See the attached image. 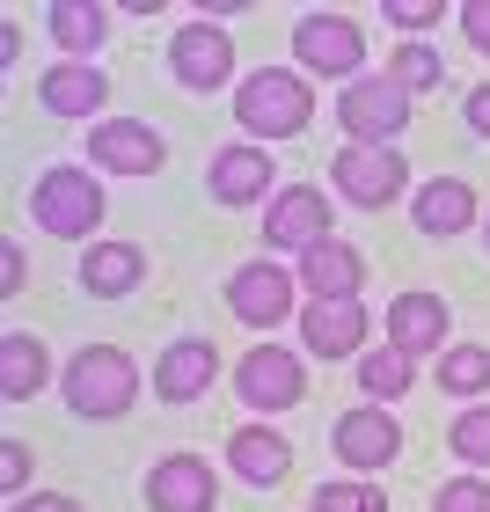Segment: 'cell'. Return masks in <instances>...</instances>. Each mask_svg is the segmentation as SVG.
<instances>
[{
	"label": "cell",
	"instance_id": "d6986e66",
	"mask_svg": "<svg viewBox=\"0 0 490 512\" xmlns=\"http://www.w3.org/2000/svg\"><path fill=\"white\" fill-rule=\"evenodd\" d=\"M37 103L59 110V118H96L110 103V81H103V66H88V59H59L52 74L37 81Z\"/></svg>",
	"mask_w": 490,
	"mask_h": 512
},
{
	"label": "cell",
	"instance_id": "d6a6232c",
	"mask_svg": "<svg viewBox=\"0 0 490 512\" xmlns=\"http://www.w3.org/2000/svg\"><path fill=\"white\" fill-rule=\"evenodd\" d=\"M22 476H30V447H22V439H0V483L22 491Z\"/></svg>",
	"mask_w": 490,
	"mask_h": 512
},
{
	"label": "cell",
	"instance_id": "d590c367",
	"mask_svg": "<svg viewBox=\"0 0 490 512\" xmlns=\"http://www.w3.org/2000/svg\"><path fill=\"white\" fill-rule=\"evenodd\" d=\"M469 125H476V132L490 139V81H483V88H476V96H469Z\"/></svg>",
	"mask_w": 490,
	"mask_h": 512
},
{
	"label": "cell",
	"instance_id": "cb8c5ba5",
	"mask_svg": "<svg viewBox=\"0 0 490 512\" xmlns=\"http://www.w3.org/2000/svg\"><path fill=\"white\" fill-rule=\"evenodd\" d=\"M44 22H52V44L66 59L96 66V44L110 37V8H96V0H52V15H44Z\"/></svg>",
	"mask_w": 490,
	"mask_h": 512
},
{
	"label": "cell",
	"instance_id": "3957f363",
	"mask_svg": "<svg viewBox=\"0 0 490 512\" xmlns=\"http://www.w3.org/2000/svg\"><path fill=\"white\" fill-rule=\"evenodd\" d=\"M30 220L59 242H88L103 227V183L88 169H74V161H52V169L37 176V191H30Z\"/></svg>",
	"mask_w": 490,
	"mask_h": 512
},
{
	"label": "cell",
	"instance_id": "e0dca14e",
	"mask_svg": "<svg viewBox=\"0 0 490 512\" xmlns=\"http://www.w3.org/2000/svg\"><path fill=\"white\" fill-rule=\"evenodd\" d=\"M300 286H308V300H359V286H366V256L352 249V242H315L308 256H300Z\"/></svg>",
	"mask_w": 490,
	"mask_h": 512
},
{
	"label": "cell",
	"instance_id": "7a4b0ae2",
	"mask_svg": "<svg viewBox=\"0 0 490 512\" xmlns=\"http://www.w3.org/2000/svg\"><path fill=\"white\" fill-rule=\"evenodd\" d=\"M59 395L74 403V417H125L139 395V366L118 344H81L59 374Z\"/></svg>",
	"mask_w": 490,
	"mask_h": 512
},
{
	"label": "cell",
	"instance_id": "4316f807",
	"mask_svg": "<svg viewBox=\"0 0 490 512\" xmlns=\"http://www.w3.org/2000/svg\"><path fill=\"white\" fill-rule=\"evenodd\" d=\"M388 74H395L403 96H417V88H439V81H447V66H439L432 44H395V66H388Z\"/></svg>",
	"mask_w": 490,
	"mask_h": 512
},
{
	"label": "cell",
	"instance_id": "30bf717a",
	"mask_svg": "<svg viewBox=\"0 0 490 512\" xmlns=\"http://www.w3.org/2000/svg\"><path fill=\"white\" fill-rule=\"evenodd\" d=\"M169 66L191 96H213V88L235 81V44H227L220 22H183L176 44H169Z\"/></svg>",
	"mask_w": 490,
	"mask_h": 512
},
{
	"label": "cell",
	"instance_id": "d4e9b609",
	"mask_svg": "<svg viewBox=\"0 0 490 512\" xmlns=\"http://www.w3.org/2000/svg\"><path fill=\"white\" fill-rule=\"evenodd\" d=\"M410 381H417V359L403 352V344L359 352V395H373V403H395V395H410Z\"/></svg>",
	"mask_w": 490,
	"mask_h": 512
},
{
	"label": "cell",
	"instance_id": "e575fe53",
	"mask_svg": "<svg viewBox=\"0 0 490 512\" xmlns=\"http://www.w3.org/2000/svg\"><path fill=\"white\" fill-rule=\"evenodd\" d=\"M15 512H81V505L59 498V491H30V498H15Z\"/></svg>",
	"mask_w": 490,
	"mask_h": 512
},
{
	"label": "cell",
	"instance_id": "277c9868",
	"mask_svg": "<svg viewBox=\"0 0 490 512\" xmlns=\"http://www.w3.org/2000/svg\"><path fill=\"white\" fill-rule=\"evenodd\" d=\"M337 125H344V147H395L410 125V96L395 88V74H359L337 96Z\"/></svg>",
	"mask_w": 490,
	"mask_h": 512
},
{
	"label": "cell",
	"instance_id": "f546056e",
	"mask_svg": "<svg viewBox=\"0 0 490 512\" xmlns=\"http://www.w3.org/2000/svg\"><path fill=\"white\" fill-rule=\"evenodd\" d=\"M432 512H490V483L483 476H454L432 491Z\"/></svg>",
	"mask_w": 490,
	"mask_h": 512
},
{
	"label": "cell",
	"instance_id": "6da1fadb",
	"mask_svg": "<svg viewBox=\"0 0 490 512\" xmlns=\"http://www.w3.org/2000/svg\"><path fill=\"white\" fill-rule=\"evenodd\" d=\"M235 118H242V132L256 147L293 139L315 118V88H308V74H293V66H256V74L235 88Z\"/></svg>",
	"mask_w": 490,
	"mask_h": 512
},
{
	"label": "cell",
	"instance_id": "5b68a950",
	"mask_svg": "<svg viewBox=\"0 0 490 512\" xmlns=\"http://www.w3.org/2000/svg\"><path fill=\"white\" fill-rule=\"evenodd\" d=\"M293 59H300V74H322V81H344L352 88L366 74V37H359V22L352 15H300L293 22Z\"/></svg>",
	"mask_w": 490,
	"mask_h": 512
},
{
	"label": "cell",
	"instance_id": "484cf974",
	"mask_svg": "<svg viewBox=\"0 0 490 512\" xmlns=\"http://www.w3.org/2000/svg\"><path fill=\"white\" fill-rule=\"evenodd\" d=\"M490 388V352L483 344H447L439 352V395H483Z\"/></svg>",
	"mask_w": 490,
	"mask_h": 512
},
{
	"label": "cell",
	"instance_id": "52a82bcc",
	"mask_svg": "<svg viewBox=\"0 0 490 512\" xmlns=\"http://www.w3.org/2000/svg\"><path fill=\"white\" fill-rule=\"evenodd\" d=\"M330 447H337V461L352 476H373V469H388V461L403 454V425H395L388 403H359V410H344L330 425Z\"/></svg>",
	"mask_w": 490,
	"mask_h": 512
},
{
	"label": "cell",
	"instance_id": "8fae6325",
	"mask_svg": "<svg viewBox=\"0 0 490 512\" xmlns=\"http://www.w3.org/2000/svg\"><path fill=\"white\" fill-rule=\"evenodd\" d=\"M271 176H278V161H271V147H256V139H235V147H220L205 161V191L220 205H271L278 198Z\"/></svg>",
	"mask_w": 490,
	"mask_h": 512
},
{
	"label": "cell",
	"instance_id": "83f0119b",
	"mask_svg": "<svg viewBox=\"0 0 490 512\" xmlns=\"http://www.w3.org/2000/svg\"><path fill=\"white\" fill-rule=\"evenodd\" d=\"M315 512H388V491L366 476H344V483H322L315 491Z\"/></svg>",
	"mask_w": 490,
	"mask_h": 512
},
{
	"label": "cell",
	"instance_id": "ffe728a7",
	"mask_svg": "<svg viewBox=\"0 0 490 512\" xmlns=\"http://www.w3.org/2000/svg\"><path fill=\"white\" fill-rule=\"evenodd\" d=\"M52 381V352L30 330H0V403H30Z\"/></svg>",
	"mask_w": 490,
	"mask_h": 512
},
{
	"label": "cell",
	"instance_id": "7402d4cb",
	"mask_svg": "<svg viewBox=\"0 0 490 512\" xmlns=\"http://www.w3.org/2000/svg\"><path fill=\"white\" fill-rule=\"evenodd\" d=\"M139 278H147V256H139L132 242H88V256H81V286L96 293V300H125Z\"/></svg>",
	"mask_w": 490,
	"mask_h": 512
},
{
	"label": "cell",
	"instance_id": "4fadbf2b",
	"mask_svg": "<svg viewBox=\"0 0 490 512\" xmlns=\"http://www.w3.org/2000/svg\"><path fill=\"white\" fill-rule=\"evenodd\" d=\"M220 476L198 454H161L147 469V512H213Z\"/></svg>",
	"mask_w": 490,
	"mask_h": 512
},
{
	"label": "cell",
	"instance_id": "5bb4252c",
	"mask_svg": "<svg viewBox=\"0 0 490 512\" xmlns=\"http://www.w3.org/2000/svg\"><path fill=\"white\" fill-rule=\"evenodd\" d=\"M88 161L110 176H154L161 169V132L139 125V118H103L88 132Z\"/></svg>",
	"mask_w": 490,
	"mask_h": 512
},
{
	"label": "cell",
	"instance_id": "44dd1931",
	"mask_svg": "<svg viewBox=\"0 0 490 512\" xmlns=\"http://www.w3.org/2000/svg\"><path fill=\"white\" fill-rule=\"evenodd\" d=\"M410 220L425 227L432 242H447V235H461V227H476V191L461 176H432L425 191L410 198Z\"/></svg>",
	"mask_w": 490,
	"mask_h": 512
},
{
	"label": "cell",
	"instance_id": "836d02e7",
	"mask_svg": "<svg viewBox=\"0 0 490 512\" xmlns=\"http://www.w3.org/2000/svg\"><path fill=\"white\" fill-rule=\"evenodd\" d=\"M0 293H8V300L22 293V249L15 242H0Z\"/></svg>",
	"mask_w": 490,
	"mask_h": 512
},
{
	"label": "cell",
	"instance_id": "ac0fdd59",
	"mask_svg": "<svg viewBox=\"0 0 490 512\" xmlns=\"http://www.w3.org/2000/svg\"><path fill=\"white\" fill-rule=\"evenodd\" d=\"M454 330V315H447V300L439 293H395L388 300V344H403L410 359H425L439 352V337Z\"/></svg>",
	"mask_w": 490,
	"mask_h": 512
},
{
	"label": "cell",
	"instance_id": "1f68e13d",
	"mask_svg": "<svg viewBox=\"0 0 490 512\" xmlns=\"http://www.w3.org/2000/svg\"><path fill=\"white\" fill-rule=\"evenodd\" d=\"M461 37L490 59V0H469V8H461Z\"/></svg>",
	"mask_w": 490,
	"mask_h": 512
},
{
	"label": "cell",
	"instance_id": "9c48e42d",
	"mask_svg": "<svg viewBox=\"0 0 490 512\" xmlns=\"http://www.w3.org/2000/svg\"><path fill=\"white\" fill-rule=\"evenodd\" d=\"M293 286L300 278L286 264L256 256V264H242L235 278H227V308H235V322H249V330H278V322L293 315Z\"/></svg>",
	"mask_w": 490,
	"mask_h": 512
},
{
	"label": "cell",
	"instance_id": "7c38bea8",
	"mask_svg": "<svg viewBox=\"0 0 490 512\" xmlns=\"http://www.w3.org/2000/svg\"><path fill=\"white\" fill-rule=\"evenodd\" d=\"M264 242L293 249V256H308L315 242H330V198H322L315 183H286V191L264 205Z\"/></svg>",
	"mask_w": 490,
	"mask_h": 512
},
{
	"label": "cell",
	"instance_id": "f1b7e54d",
	"mask_svg": "<svg viewBox=\"0 0 490 512\" xmlns=\"http://www.w3.org/2000/svg\"><path fill=\"white\" fill-rule=\"evenodd\" d=\"M447 447L469 461V469H490V410H483V403H469V410L447 425Z\"/></svg>",
	"mask_w": 490,
	"mask_h": 512
},
{
	"label": "cell",
	"instance_id": "4dcf8cb0",
	"mask_svg": "<svg viewBox=\"0 0 490 512\" xmlns=\"http://www.w3.org/2000/svg\"><path fill=\"white\" fill-rule=\"evenodd\" d=\"M388 22H395V30H439V0H388V8H381Z\"/></svg>",
	"mask_w": 490,
	"mask_h": 512
},
{
	"label": "cell",
	"instance_id": "603a6c76",
	"mask_svg": "<svg viewBox=\"0 0 490 512\" xmlns=\"http://www.w3.org/2000/svg\"><path fill=\"white\" fill-rule=\"evenodd\" d=\"M227 461H235V476H242V483H286L293 447H286V439H278L271 425H242L235 439H227Z\"/></svg>",
	"mask_w": 490,
	"mask_h": 512
},
{
	"label": "cell",
	"instance_id": "8992f818",
	"mask_svg": "<svg viewBox=\"0 0 490 512\" xmlns=\"http://www.w3.org/2000/svg\"><path fill=\"white\" fill-rule=\"evenodd\" d=\"M330 183H337V198L359 205V213H381V205H395L410 191V161L395 147H337L330 154Z\"/></svg>",
	"mask_w": 490,
	"mask_h": 512
},
{
	"label": "cell",
	"instance_id": "ba28073f",
	"mask_svg": "<svg viewBox=\"0 0 490 512\" xmlns=\"http://www.w3.org/2000/svg\"><path fill=\"white\" fill-rule=\"evenodd\" d=\"M235 395L249 410L278 417V410H293L300 395H308V366H300V352H286V344H256V352L235 366Z\"/></svg>",
	"mask_w": 490,
	"mask_h": 512
},
{
	"label": "cell",
	"instance_id": "9a60e30c",
	"mask_svg": "<svg viewBox=\"0 0 490 512\" xmlns=\"http://www.w3.org/2000/svg\"><path fill=\"white\" fill-rule=\"evenodd\" d=\"M300 337H308L315 359H359L366 300H308V308H300Z\"/></svg>",
	"mask_w": 490,
	"mask_h": 512
},
{
	"label": "cell",
	"instance_id": "8d00e7d4",
	"mask_svg": "<svg viewBox=\"0 0 490 512\" xmlns=\"http://www.w3.org/2000/svg\"><path fill=\"white\" fill-rule=\"evenodd\" d=\"M483 242H490V220H483Z\"/></svg>",
	"mask_w": 490,
	"mask_h": 512
},
{
	"label": "cell",
	"instance_id": "2e32d148",
	"mask_svg": "<svg viewBox=\"0 0 490 512\" xmlns=\"http://www.w3.org/2000/svg\"><path fill=\"white\" fill-rule=\"evenodd\" d=\"M213 374H220L213 337H176L169 352L154 359V395L161 403H198V395L213 388Z\"/></svg>",
	"mask_w": 490,
	"mask_h": 512
}]
</instances>
